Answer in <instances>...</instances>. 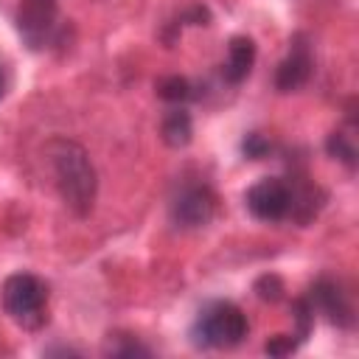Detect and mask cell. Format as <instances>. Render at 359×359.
I'll return each instance as SVG.
<instances>
[{
	"label": "cell",
	"instance_id": "6da1fadb",
	"mask_svg": "<svg viewBox=\"0 0 359 359\" xmlns=\"http://www.w3.org/2000/svg\"><path fill=\"white\" fill-rule=\"evenodd\" d=\"M314 194H317V188L303 185L297 180L264 177L247 188L244 205L258 222H266V224H278L286 219L309 222L317 213Z\"/></svg>",
	"mask_w": 359,
	"mask_h": 359
},
{
	"label": "cell",
	"instance_id": "7a4b0ae2",
	"mask_svg": "<svg viewBox=\"0 0 359 359\" xmlns=\"http://www.w3.org/2000/svg\"><path fill=\"white\" fill-rule=\"evenodd\" d=\"M48 157H50L56 188H59L65 205L76 216H87L93 210L95 191H98V177L90 163V154L76 140L56 137L48 143Z\"/></svg>",
	"mask_w": 359,
	"mask_h": 359
},
{
	"label": "cell",
	"instance_id": "3957f363",
	"mask_svg": "<svg viewBox=\"0 0 359 359\" xmlns=\"http://www.w3.org/2000/svg\"><path fill=\"white\" fill-rule=\"evenodd\" d=\"M3 311L25 331H36L48 323V283L31 272H14L0 289Z\"/></svg>",
	"mask_w": 359,
	"mask_h": 359
},
{
	"label": "cell",
	"instance_id": "277c9868",
	"mask_svg": "<svg viewBox=\"0 0 359 359\" xmlns=\"http://www.w3.org/2000/svg\"><path fill=\"white\" fill-rule=\"evenodd\" d=\"M250 323L247 314L230 300L208 303L191 328V339L196 348H236L247 339Z\"/></svg>",
	"mask_w": 359,
	"mask_h": 359
},
{
	"label": "cell",
	"instance_id": "5b68a950",
	"mask_svg": "<svg viewBox=\"0 0 359 359\" xmlns=\"http://www.w3.org/2000/svg\"><path fill=\"white\" fill-rule=\"evenodd\" d=\"M14 25H17L20 39L31 50H45L62 34L59 3L56 0H20L17 14H14Z\"/></svg>",
	"mask_w": 359,
	"mask_h": 359
},
{
	"label": "cell",
	"instance_id": "8992f818",
	"mask_svg": "<svg viewBox=\"0 0 359 359\" xmlns=\"http://www.w3.org/2000/svg\"><path fill=\"white\" fill-rule=\"evenodd\" d=\"M216 216V194L208 182H185L171 199V222L182 230L210 224Z\"/></svg>",
	"mask_w": 359,
	"mask_h": 359
},
{
	"label": "cell",
	"instance_id": "52a82bcc",
	"mask_svg": "<svg viewBox=\"0 0 359 359\" xmlns=\"http://www.w3.org/2000/svg\"><path fill=\"white\" fill-rule=\"evenodd\" d=\"M314 73V56H311V48H309V39L303 34H297L292 39V48L286 53V59L278 65L275 70V87L280 93H292V90H300Z\"/></svg>",
	"mask_w": 359,
	"mask_h": 359
},
{
	"label": "cell",
	"instance_id": "ba28073f",
	"mask_svg": "<svg viewBox=\"0 0 359 359\" xmlns=\"http://www.w3.org/2000/svg\"><path fill=\"white\" fill-rule=\"evenodd\" d=\"M306 300L311 303L314 311H323L334 325L348 328V325L353 323L351 303H348L345 292L339 289V283H334V280H328V278H320V280L311 286V292L306 294Z\"/></svg>",
	"mask_w": 359,
	"mask_h": 359
},
{
	"label": "cell",
	"instance_id": "9c48e42d",
	"mask_svg": "<svg viewBox=\"0 0 359 359\" xmlns=\"http://www.w3.org/2000/svg\"><path fill=\"white\" fill-rule=\"evenodd\" d=\"M255 65V42L250 36H233L227 45V59L222 65V79L227 84H241Z\"/></svg>",
	"mask_w": 359,
	"mask_h": 359
},
{
	"label": "cell",
	"instance_id": "30bf717a",
	"mask_svg": "<svg viewBox=\"0 0 359 359\" xmlns=\"http://www.w3.org/2000/svg\"><path fill=\"white\" fill-rule=\"evenodd\" d=\"M191 132H194V126H191V115H188L185 107H174L163 118V140L168 146H174V149L185 146L191 140Z\"/></svg>",
	"mask_w": 359,
	"mask_h": 359
},
{
	"label": "cell",
	"instance_id": "8fae6325",
	"mask_svg": "<svg viewBox=\"0 0 359 359\" xmlns=\"http://www.w3.org/2000/svg\"><path fill=\"white\" fill-rule=\"evenodd\" d=\"M353 129H337L328 137V154H334L337 160H342L348 168L356 165V143H353Z\"/></svg>",
	"mask_w": 359,
	"mask_h": 359
},
{
	"label": "cell",
	"instance_id": "7c38bea8",
	"mask_svg": "<svg viewBox=\"0 0 359 359\" xmlns=\"http://www.w3.org/2000/svg\"><path fill=\"white\" fill-rule=\"evenodd\" d=\"M157 95H160V98H165V101H174V104L194 98V93H191V81H188V79H182V76L160 79V84H157Z\"/></svg>",
	"mask_w": 359,
	"mask_h": 359
},
{
	"label": "cell",
	"instance_id": "4fadbf2b",
	"mask_svg": "<svg viewBox=\"0 0 359 359\" xmlns=\"http://www.w3.org/2000/svg\"><path fill=\"white\" fill-rule=\"evenodd\" d=\"M255 292H258L261 300H278L280 292H283V283H280L278 275H264V278L255 283Z\"/></svg>",
	"mask_w": 359,
	"mask_h": 359
},
{
	"label": "cell",
	"instance_id": "5bb4252c",
	"mask_svg": "<svg viewBox=\"0 0 359 359\" xmlns=\"http://www.w3.org/2000/svg\"><path fill=\"white\" fill-rule=\"evenodd\" d=\"M241 149H244V154H247V157L261 160V157L269 151V143H266L261 135H247V140L241 143Z\"/></svg>",
	"mask_w": 359,
	"mask_h": 359
},
{
	"label": "cell",
	"instance_id": "9a60e30c",
	"mask_svg": "<svg viewBox=\"0 0 359 359\" xmlns=\"http://www.w3.org/2000/svg\"><path fill=\"white\" fill-rule=\"evenodd\" d=\"M0 95H3V79H0Z\"/></svg>",
	"mask_w": 359,
	"mask_h": 359
}]
</instances>
